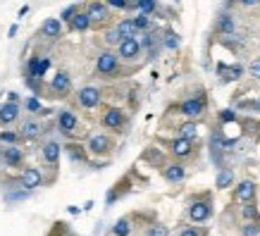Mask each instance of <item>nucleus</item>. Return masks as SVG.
Instances as JSON below:
<instances>
[{
	"instance_id": "1",
	"label": "nucleus",
	"mask_w": 260,
	"mask_h": 236,
	"mask_svg": "<svg viewBox=\"0 0 260 236\" xmlns=\"http://www.w3.org/2000/svg\"><path fill=\"white\" fill-rule=\"evenodd\" d=\"M186 215H189V220L194 222V224H201L205 220H210V215H212V201H210V196H203V198H194L189 207H186Z\"/></svg>"
},
{
	"instance_id": "2",
	"label": "nucleus",
	"mask_w": 260,
	"mask_h": 236,
	"mask_svg": "<svg viewBox=\"0 0 260 236\" xmlns=\"http://www.w3.org/2000/svg\"><path fill=\"white\" fill-rule=\"evenodd\" d=\"M119 69H122L119 55L113 50H103L96 60V74H100V77H117Z\"/></svg>"
},
{
	"instance_id": "3",
	"label": "nucleus",
	"mask_w": 260,
	"mask_h": 236,
	"mask_svg": "<svg viewBox=\"0 0 260 236\" xmlns=\"http://www.w3.org/2000/svg\"><path fill=\"white\" fill-rule=\"evenodd\" d=\"M141 53H144V48H141V41H139L136 36L124 38V41L117 46V55H119V60H124V62H134V60H139L141 58Z\"/></svg>"
},
{
	"instance_id": "4",
	"label": "nucleus",
	"mask_w": 260,
	"mask_h": 236,
	"mask_svg": "<svg viewBox=\"0 0 260 236\" xmlns=\"http://www.w3.org/2000/svg\"><path fill=\"white\" fill-rule=\"evenodd\" d=\"M0 162L5 165V167H10V170H17V167H22V162H24V150L19 146H5L0 148Z\"/></svg>"
},
{
	"instance_id": "5",
	"label": "nucleus",
	"mask_w": 260,
	"mask_h": 236,
	"mask_svg": "<svg viewBox=\"0 0 260 236\" xmlns=\"http://www.w3.org/2000/svg\"><path fill=\"white\" fill-rule=\"evenodd\" d=\"M86 15L91 17L93 24H105L110 19V5L100 2V0H91L86 5Z\"/></svg>"
},
{
	"instance_id": "6",
	"label": "nucleus",
	"mask_w": 260,
	"mask_h": 236,
	"mask_svg": "<svg viewBox=\"0 0 260 236\" xmlns=\"http://www.w3.org/2000/svg\"><path fill=\"white\" fill-rule=\"evenodd\" d=\"M256 193H258V186L253 179H244L236 184L234 189V201L236 203H248V201H256Z\"/></svg>"
},
{
	"instance_id": "7",
	"label": "nucleus",
	"mask_w": 260,
	"mask_h": 236,
	"mask_svg": "<svg viewBox=\"0 0 260 236\" xmlns=\"http://www.w3.org/2000/svg\"><path fill=\"white\" fill-rule=\"evenodd\" d=\"M203 112H205V95L189 98V100H184V103L179 105V115H184V117H189V119L201 117Z\"/></svg>"
},
{
	"instance_id": "8",
	"label": "nucleus",
	"mask_w": 260,
	"mask_h": 236,
	"mask_svg": "<svg viewBox=\"0 0 260 236\" xmlns=\"http://www.w3.org/2000/svg\"><path fill=\"white\" fill-rule=\"evenodd\" d=\"M103 126L105 129H110V131H119L124 124H127V115H124V110H119V108H108L105 112H103Z\"/></svg>"
},
{
	"instance_id": "9",
	"label": "nucleus",
	"mask_w": 260,
	"mask_h": 236,
	"mask_svg": "<svg viewBox=\"0 0 260 236\" xmlns=\"http://www.w3.org/2000/svg\"><path fill=\"white\" fill-rule=\"evenodd\" d=\"M86 148L91 155H108V153L113 150V141H110L108 134H93V136L88 139Z\"/></svg>"
},
{
	"instance_id": "10",
	"label": "nucleus",
	"mask_w": 260,
	"mask_h": 236,
	"mask_svg": "<svg viewBox=\"0 0 260 236\" xmlns=\"http://www.w3.org/2000/svg\"><path fill=\"white\" fill-rule=\"evenodd\" d=\"M77 103H79L81 108H86V110L98 108V105H100V89H96V86H84V89L77 93Z\"/></svg>"
},
{
	"instance_id": "11",
	"label": "nucleus",
	"mask_w": 260,
	"mask_h": 236,
	"mask_svg": "<svg viewBox=\"0 0 260 236\" xmlns=\"http://www.w3.org/2000/svg\"><path fill=\"white\" fill-rule=\"evenodd\" d=\"M22 186L27 189V191H33V189H41V186H46V179H43V172L38 170V167H27L24 172H22Z\"/></svg>"
},
{
	"instance_id": "12",
	"label": "nucleus",
	"mask_w": 260,
	"mask_h": 236,
	"mask_svg": "<svg viewBox=\"0 0 260 236\" xmlns=\"http://www.w3.org/2000/svg\"><path fill=\"white\" fill-rule=\"evenodd\" d=\"M194 150H196V146H194V139H174L172 143H170V153H172L177 160H186V157H191L194 155Z\"/></svg>"
},
{
	"instance_id": "13",
	"label": "nucleus",
	"mask_w": 260,
	"mask_h": 236,
	"mask_svg": "<svg viewBox=\"0 0 260 236\" xmlns=\"http://www.w3.org/2000/svg\"><path fill=\"white\" fill-rule=\"evenodd\" d=\"M58 129L65 136H72L77 129H79V119L72 110H60L58 112Z\"/></svg>"
},
{
	"instance_id": "14",
	"label": "nucleus",
	"mask_w": 260,
	"mask_h": 236,
	"mask_svg": "<svg viewBox=\"0 0 260 236\" xmlns=\"http://www.w3.org/2000/svg\"><path fill=\"white\" fill-rule=\"evenodd\" d=\"M19 112H22V103H12V100L2 103L0 105V126H10L12 122H17Z\"/></svg>"
},
{
	"instance_id": "15",
	"label": "nucleus",
	"mask_w": 260,
	"mask_h": 236,
	"mask_svg": "<svg viewBox=\"0 0 260 236\" xmlns=\"http://www.w3.org/2000/svg\"><path fill=\"white\" fill-rule=\"evenodd\" d=\"M19 134H22V139L33 141V139H38L41 134H46V126H43L38 119H24L22 126H19Z\"/></svg>"
},
{
	"instance_id": "16",
	"label": "nucleus",
	"mask_w": 260,
	"mask_h": 236,
	"mask_svg": "<svg viewBox=\"0 0 260 236\" xmlns=\"http://www.w3.org/2000/svg\"><path fill=\"white\" fill-rule=\"evenodd\" d=\"M50 67V60L48 58H31L27 62V79H43V74L48 72Z\"/></svg>"
},
{
	"instance_id": "17",
	"label": "nucleus",
	"mask_w": 260,
	"mask_h": 236,
	"mask_svg": "<svg viewBox=\"0 0 260 236\" xmlns=\"http://www.w3.org/2000/svg\"><path fill=\"white\" fill-rule=\"evenodd\" d=\"M162 177L167 179L170 184H181L186 179V167L181 162H170L162 167Z\"/></svg>"
},
{
	"instance_id": "18",
	"label": "nucleus",
	"mask_w": 260,
	"mask_h": 236,
	"mask_svg": "<svg viewBox=\"0 0 260 236\" xmlns=\"http://www.w3.org/2000/svg\"><path fill=\"white\" fill-rule=\"evenodd\" d=\"M41 36L55 41L62 36V19H55V17H48L43 24H41Z\"/></svg>"
},
{
	"instance_id": "19",
	"label": "nucleus",
	"mask_w": 260,
	"mask_h": 236,
	"mask_svg": "<svg viewBox=\"0 0 260 236\" xmlns=\"http://www.w3.org/2000/svg\"><path fill=\"white\" fill-rule=\"evenodd\" d=\"M60 153H62V146H60L58 141H48L46 146L41 148V157H43L48 165H53V167L60 162Z\"/></svg>"
},
{
	"instance_id": "20",
	"label": "nucleus",
	"mask_w": 260,
	"mask_h": 236,
	"mask_svg": "<svg viewBox=\"0 0 260 236\" xmlns=\"http://www.w3.org/2000/svg\"><path fill=\"white\" fill-rule=\"evenodd\" d=\"M50 89L55 91L58 95H67V93L72 91V79H69V74H67V72H58V74L53 77V81H50Z\"/></svg>"
},
{
	"instance_id": "21",
	"label": "nucleus",
	"mask_w": 260,
	"mask_h": 236,
	"mask_svg": "<svg viewBox=\"0 0 260 236\" xmlns=\"http://www.w3.org/2000/svg\"><path fill=\"white\" fill-rule=\"evenodd\" d=\"M234 170L231 167H220L217 170V177H215V189L217 191H225V189H231V184H234Z\"/></svg>"
},
{
	"instance_id": "22",
	"label": "nucleus",
	"mask_w": 260,
	"mask_h": 236,
	"mask_svg": "<svg viewBox=\"0 0 260 236\" xmlns=\"http://www.w3.org/2000/svg\"><path fill=\"white\" fill-rule=\"evenodd\" d=\"M234 31H236L234 17H231V15H220V17H217V33H222V36H234Z\"/></svg>"
},
{
	"instance_id": "23",
	"label": "nucleus",
	"mask_w": 260,
	"mask_h": 236,
	"mask_svg": "<svg viewBox=\"0 0 260 236\" xmlns=\"http://www.w3.org/2000/svg\"><path fill=\"white\" fill-rule=\"evenodd\" d=\"M22 108H24L27 112H31V115H50V110H46L38 98H24V100H22Z\"/></svg>"
},
{
	"instance_id": "24",
	"label": "nucleus",
	"mask_w": 260,
	"mask_h": 236,
	"mask_svg": "<svg viewBox=\"0 0 260 236\" xmlns=\"http://www.w3.org/2000/svg\"><path fill=\"white\" fill-rule=\"evenodd\" d=\"M65 150H67V155L74 160V162H86V150L88 148H84V146H77V143H67L65 146Z\"/></svg>"
},
{
	"instance_id": "25",
	"label": "nucleus",
	"mask_w": 260,
	"mask_h": 236,
	"mask_svg": "<svg viewBox=\"0 0 260 236\" xmlns=\"http://www.w3.org/2000/svg\"><path fill=\"white\" fill-rule=\"evenodd\" d=\"M241 217H244L246 222H251V220H260L258 203H256V201H248V203H244V207H241Z\"/></svg>"
},
{
	"instance_id": "26",
	"label": "nucleus",
	"mask_w": 260,
	"mask_h": 236,
	"mask_svg": "<svg viewBox=\"0 0 260 236\" xmlns=\"http://www.w3.org/2000/svg\"><path fill=\"white\" fill-rule=\"evenodd\" d=\"M177 131H179V136H181V139H196V136H198V124H196L194 119H189V122H186V124H181Z\"/></svg>"
},
{
	"instance_id": "27",
	"label": "nucleus",
	"mask_w": 260,
	"mask_h": 236,
	"mask_svg": "<svg viewBox=\"0 0 260 236\" xmlns=\"http://www.w3.org/2000/svg\"><path fill=\"white\" fill-rule=\"evenodd\" d=\"M93 22H91V17H88L86 12H77L74 15V19H72V29L74 31H86Z\"/></svg>"
},
{
	"instance_id": "28",
	"label": "nucleus",
	"mask_w": 260,
	"mask_h": 236,
	"mask_svg": "<svg viewBox=\"0 0 260 236\" xmlns=\"http://www.w3.org/2000/svg\"><path fill=\"white\" fill-rule=\"evenodd\" d=\"M117 29H119V33H122L124 38H131V36H136V33H139L136 24H134V19H122V22H117Z\"/></svg>"
},
{
	"instance_id": "29",
	"label": "nucleus",
	"mask_w": 260,
	"mask_h": 236,
	"mask_svg": "<svg viewBox=\"0 0 260 236\" xmlns=\"http://www.w3.org/2000/svg\"><path fill=\"white\" fill-rule=\"evenodd\" d=\"M217 72H227V74H225V79H229V81H234V79H239V77L244 74V67H241V64H231V67H225V64H217Z\"/></svg>"
},
{
	"instance_id": "30",
	"label": "nucleus",
	"mask_w": 260,
	"mask_h": 236,
	"mask_svg": "<svg viewBox=\"0 0 260 236\" xmlns=\"http://www.w3.org/2000/svg\"><path fill=\"white\" fill-rule=\"evenodd\" d=\"M113 234H115V236H129V234H131V222H129V217L117 220L115 227H113Z\"/></svg>"
},
{
	"instance_id": "31",
	"label": "nucleus",
	"mask_w": 260,
	"mask_h": 236,
	"mask_svg": "<svg viewBox=\"0 0 260 236\" xmlns=\"http://www.w3.org/2000/svg\"><path fill=\"white\" fill-rule=\"evenodd\" d=\"M22 134L19 131H0V143H7V146H17L22 143Z\"/></svg>"
},
{
	"instance_id": "32",
	"label": "nucleus",
	"mask_w": 260,
	"mask_h": 236,
	"mask_svg": "<svg viewBox=\"0 0 260 236\" xmlns=\"http://www.w3.org/2000/svg\"><path fill=\"white\" fill-rule=\"evenodd\" d=\"M134 7L139 12H146V15H153L158 10V0H134Z\"/></svg>"
},
{
	"instance_id": "33",
	"label": "nucleus",
	"mask_w": 260,
	"mask_h": 236,
	"mask_svg": "<svg viewBox=\"0 0 260 236\" xmlns=\"http://www.w3.org/2000/svg\"><path fill=\"white\" fill-rule=\"evenodd\" d=\"M241 236H260V220H251L241 227Z\"/></svg>"
},
{
	"instance_id": "34",
	"label": "nucleus",
	"mask_w": 260,
	"mask_h": 236,
	"mask_svg": "<svg viewBox=\"0 0 260 236\" xmlns=\"http://www.w3.org/2000/svg\"><path fill=\"white\" fill-rule=\"evenodd\" d=\"M122 41H124V36L119 33L117 27H113L110 31H105V43H108V46H119Z\"/></svg>"
},
{
	"instance_id": "35",
	"label": "nucleus",
	"mask_w": 260,
	"mask_h": 236,
	"mask_svg": "<svg viewBox=\"0 0 260 236\" xmlns=\"http://www.w3.org/2000/svg\"><path fill=\"white\" fill-rule=\"evenodd\" d=\"M179 43H181V41H179V33H174V31H167V33H165V38H162V46H165V48H170V50H177V48H179Z\"/></svg>"
},
{
	"instance_id": "36",
	"label": "nucleus",
	"mask_w": 260,
	"mask_h": 236,
	"mask_svg": "<svg viewBox=\"0 0 260 236\" xmlns=\"http://www.w3.org/2000/svg\"><path fill=\"white\" fill-rule=\"evenodd\" d=\"M134 24H136V29H139V31H148V29H150V15L139 12V15L134 17Z\"/></svg>"
},
{
	"instance_id": "37",
	"label": "nucleus",
	"mask_w": 260,
	"mask_h": 236,
	"mask_svg": "<svg viewBox=\"0 0 260 236\" xmlns=\"http://www.w3.org/2000/svg\"><path fill=\"white\" fill-rule=\"evenodd\" d=\"M77 12H79V7H77V5H69V7H65V10H62L60 19H62V22H72Z\"/></svg>"
},
{
	"instance_id": "38",
	"label": "nucleus",
	"mask_w": 260,
	"mask_h": 236,
	"mask_svg": "<svg viewBox=\"0 0 260 236\" xmlns=\"http://www.w3.org/2000/svg\"><path fill=\"white\" fill-rule=\"evenodd\" d=\"M148 236H170V229H167L165 224H153V227L148 229Z\"/></svg>"
},
{
	"instance_id": "39",
	"label": "nucleus",
	"mask_w": 260,
	"mask_h": 236,
	"mask_svg": "<svg viewBox=\"0 0 260 236\" xmlns=\"http://www.w3.org/2000/svg\"><path fill=\"white\" fill-rule=\"evenodd\" d=\"M179 236H208L205 232H201L198 227H184L181 232H179Z\"/></svg>"
},
{
	"instance_id": "40",
	"label": "nucleus",
	"mask_w": 260,
	"mask_h": 236,
	"mask_svg": "<svg viewBox=\"0 0 260 236\" xmlns=\"http://www.w3.org/2000/svg\"><path fill=\"white\" fill-rule=\"evenodd\" d=\"M248 74H251L253 79H258V81H260V58L253 60V62L248 64Z\"/></svg>"
},
{
	"instance_id": "41",
	"label": "nucleus",
	"mask_w": 260,
	"mask_h": 236,
	"mask_svg": "<svg viewBox=\"0 0 260 236\" xmlns=\"http://www.w3.org/2000/svg\"><path fill=\"white\" fill-rule=\"evenodd\" d=\"M110 7H117V10H124V7H129V0H105Z\"/></svg>"
},
{
	"instance_id": "42",
	"label": "nucleus",
	"mask_w": 260,
	"mask_h": 236,
	"mask_svg": "<svg viewBox=\"0 0 260 236\" xmlns=\"http://www.w3.org/2000/svg\"><path fill=\"white\" fill-rule=\"evenodd\" d=\"M220 119H222V122H234L236 115H234L231 110H222V112H220Z\"/></svg>"
},
{
	"instance_id": "43",
	"label": "nucleus",
	"mask_w": 260,
	"mask_h": 236,
	"mask_svg": "<svg viewBox=\"0 0 260 236\" xmlns=\"http://www.w3.org/2000/svg\"><path fill=\"white\" fill-rule=\"evenodd\" d=\"M241 7H256V5H260V0H236Z\"/></svg>"
},
{
	"instance_id": "44",
	"label": "nucleus",
	"mask_w": 260,
	"mask_h": 236,
	"mask_svg": "<svg viewBox=\"0 0 260 236\" xmlns=\"http://www.w3.org/2000/svg\"><path fill=\"white\" fill-rule=\"evenodd\" d=\"M7 100H12V103H22V95L15 93V91H10V93H7Z\"/></svg>"
},
{
	"instance_id": "45",
	"label": "nucleus",
	"mask_w": 260,
	"mask_h": 236,
	"mask_svg": "<svg viewBox=\"0 0 260 236\" xmlns=\"http://www.w3.org/2000/svg\"><path fill=\"white\" fill-rule=\"evenodd\" d=\"M244 108H248V110H260V100H251V103H244Z\"/></svg>"
},
{
	"instance_id": "46",
	"label": "nucleus",
	"mask_w": 260,
	"mask_h": 236,
	"mask_svg": "<svg viewBox=\"0 0 260 236\" xmlns=\"http://www.w3.org/2000/svg\"><path fill=\"white\" fill-rule=\"evenodd\" d=\"M67 212H69V215H79V212H81V207H77V205H67Z\"/></svg>"
},
{
	"instance_id": "47",
	"label": "nucleus",
	"mask_w": 260,
	"mask_h": 236,
	"mask_svg": "<svg viewBox=\"0 0 260 236\" xmlns=\"http://www.w3.org/2000/svg\"><path fill=\"white\" fill-rule=\"evenodd\" d=\"M15 36H17V24H12L10 31H7V38H15Z\"/></svg>"
},
{
	"instance_id": "48",
	"label": "nucleus",
	"mask_w": 260,
	"mask_h": 236,
	"mask_svg": "<svg viewBox=\"0 0 260 236\" xmlns=\"http://www.w3.org/2000/svg\"><path fill=\"white\" fill-rule=\"evenodd\" d=\"M27 12H29V7H27V5H24V7H22V10H19V12H17V17H24V15H27Z\"/></svg>"
},
{
	"instance_id": "49",
	"label": "nucleus",
	"mask_w": 260,
	"mask_h": 236,
	"mask_svg": "<svg viewBox=\"0 0 260 236\" xmlns=\"http://www.w3.org/2000/svg\"><path fill=\"white\" fill-rule=\"evenodd\" d=\"M174 2H179V0H174Z\"/></svg>"
}]
</instances>
